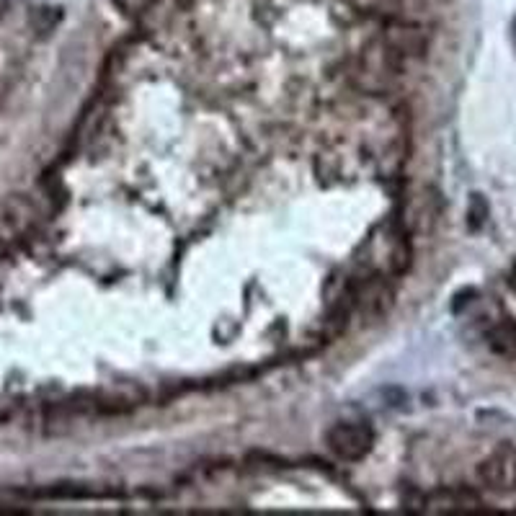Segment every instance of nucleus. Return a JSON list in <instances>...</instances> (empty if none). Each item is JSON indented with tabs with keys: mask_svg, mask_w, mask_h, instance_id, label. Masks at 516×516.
<instances>
[{
	"mask_svg": "<svg viewBox=\"0 0 516 516\" xmlns=\"http://www.w3.org/2000/svg\"><path fill=\"white\" fill-rule=\"evenodd\" d=\"M382 50L400 68L406 60H416V57L426 55L429 34L418 24H411V21H393L382 34Z\"/></svg>",
	"mask_w": 516,
	"mask_h": 516,
	"instance_id": "f257e3e1",
	"label": "nucleus"
},
{
	"mask_svg": "<svg viewBox=\"0 0 516 516\" xmlns=\"http://www.w3.org/2000/svg\"><path fill=\"white\" fill-rule=\"evenodd\" d=\"M326 444L338 460L357 462L372 452L375 434L362 421H344V424H336L328 429Z\"/></svg>",
	"mask_w": 516,
	"mask_h": 516,
	"instance_id": "f03ea898",
	"label": "nucleus"
},
{
	"mask_svg": "<svg viewBox=\"0 0 516 516\" xmlns=\"http://www.w3.org/2000/svg\"><path fill=\"white\" fill-rule=\"evenodd\" d=\"M478 480L488 491H516V444H501L478 465Z\"/></svg>",
	"mask_w": 516,
	"mask_h": 516,
	"instance_id": "7ed1b4c3",
	"label": "nucleus"
},
{
	"mask_svg": "<svg viewBox=\"0 0 516 516\" xmlns=\"http://www.w3.org/2000/svg\"><path fill=\"white\" fill-rule=\"evenodd\" d=\"M354 308L359 310L364 320H380L387 315L390 305H393V287L387 284L385 277L375 274V277L364 279L357 289H354Z\"/></svg>",
	"mask_w": 516,
	"mask_h": 516,
	"instance_id": "20e7f679",
	"label": "nucleus"
},
{
	"mask_svg": "<svg viewBox=\"0 0 516 516\" xmlns=\"http://www.w3.org/2000/svg\"><path fill=\"white\" fill-rule=\"evenodd\" d=\"M426 511L434 514H460V511H480L483 501L470 488H442L424 498Z\"/></svg>",
	"mask_w": 516,
	"mask_h": 516,
	"instance_id": "39448f33",
	"label": "nucleus"
},
{
	"mask_svg": "<svg viewBox=\"0 0 516 516\" xmlns=\"http://www.w3.org/2000/svg\"><path fill=\"white\" fill-rule=\"evenodd\" d=\"M486 341L493 354L504 359H516V320L504 318L493 323L486 333Z\"/></svg>",
	"mask_w": 516,
	"mask_h": 516,
	"instance_id": "423d86ee",
	"label": "nucleus"
},
{
	"mask_svg": "<svg viewBox=\"0 0 516 516\" xmlns=\"http://www.w3.org/2000/svg\"><path fill=\"white\" fill-rule=\"evenodd\" d=\"M488 217V204L483 202L480 194H473V207H470V225L473 228H480V222Z\"/></svg>",
	"mask_w": 516,
	"mask_h": 516,
	"instance_id": "0eeeda50",
	"label": "nucleus"
},
{
	"mask_svg": "<svg viewBox=\"0 0 516 516\" xmlns=\"http://www.w3.org/2000/svg\"><path fill=\"white\" fill-rule=\"evenodd\" d=\"M124 13H140L142 8H148L153 0H114Z\"/></svg>",
	"mask_w": 516,
	"mask_h": 516,
	"instance_id": "6e6552de",
	"label": "nucleus"
},
{
	"mask_svg": "<svg viewBox=\"0 0 516 516\" xmlns=\"http://www.w3.org/2000/svg\"><path fill=\"white\" fill-rule=\"evenodd\" d=\"M509 287H511V292H516V261H514V266H511V274H509Z\"/></svg>",
	"mask_w": 516,
	"mask_h": 516,
	"instance_id": "1a4fd4ad",
	"label": "nucleus"
},
{
	"mask_svg": "<svg viewBox=\"0 0 516 516\" xmlns=\"http://www.w3.org/2000/svg\"><path fill=\"white\" fill-rule=\"evenodd\" d=\"M6 11H8V0H0V19L6 16Z\"/></svg>",
	"mask_w": 516,
	"mask_h": 516,
	"instance_id": "9d476101",
	"label": "nucleus"
}]
</instances>
